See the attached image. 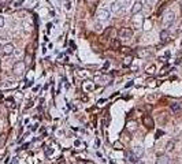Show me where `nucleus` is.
I'll list each match as a JSON object with an SVG mask.
<instances>
[{"mask_svg":"<svg viewBox=\"0 0 182 164\" xmlns=\"http://www.w3.org/2000/svg\"><path fill=\"white\" fill-rule=\"evenodd\" d=\"M174 22H175V14L173 11H167L166 14L162 16V26L164 29L171 28Z\"/></svg>","mask_w":182,"mask_h":164,"instance_id":"f257e3e1","label":"nucleus"},{"mask_svg":"<svg viewBox=\"0 0 182 164\" xmlns=\"http://www.w3.org/2000/svg\"><path fill=\"white\" fill-rule=\"evenodd\" d=\"M25 71H26V63H25V62L18 60V62L14 63V66H12V72H14V75L22 77L25 74Z\"/></svg>","mask_w":182,"mask_h":164,"instance_id":"f03ea898","label":"nucleus"},{"mask_svg":"<svg viewBox=\"0 0 182 164\" xmlns=\"http://www.w3.org/2000/svg\"><path fill=\"white\" fill-rule=\"evenodd\" d=\"M96 18L99 22H106V21L110 19V11L106 10V8H99L97 11H96Z\"/></svg>","mask_w":182,"mask_h":164,"instance_id":"7ed1b4c3","label":"nucleus"},{"mask_svg":"<svg viewBox=\"0 0 182 164\" xmlns=\"http://www.w3.org/2000/svg\"><path fill=\"white\" fill-rule=\"evenodd\" d=\"M121 10H122V1H119V0H114V1H111L110 11L112 12V14H118V12H121Z\"/></svg>","mask_w":182,"mask_h":164,"instance_id":"20e7f679","label":"nucleus"},{"mask_svg":"<svg viewBox=\"0 0 182 164\" xmlns=\"http://www.w3.org/2000/svg\"><path fill=\"white\" fill-rule=\"evenodd\" d=\"M143 124L148 129V130H153V127H155V122L149 115H145L143 118Z\"/></svg>","mask_w":182,"mask_h":164,"instance_id":"39448f33","label":"nucleus"},{"mask_svg":"<svg viewBox=\"0 0 182 164\" xmlns=\"http://www.w3.org/2000/svg\"><path fill=\"white\" fill-rule=\"evenodd\" d=\"M143 0H136L134 3H133V7H131V14L133 15H137L141 10H143Z\"/></svg>","mask_w":182,"mask_h":164,"instance_id":"423d86ee","label":"nucleus"},{"mask_svg":"<svg viewBox=\"0 0 182 164\" xmlns=\"http://www.w3.org/2000/svg\"><path fill=\"white\" fill-rule=\"evenodd\" d=\"M1 51H3V53L6 56H10L14 53V51H15V48H14V44H11V43H8V44H4L3 47H1Z\"/></svg>","mask_w":182,"mask_h":164,"instance_id":"0eeeda50","label":"nucleus"},{"mask_svg":"<svg viewBox=\"0 0 182 164\" xmlns=\"http://www.w3.org/2000/svg\"><path fill=\"white\" fill-rule=\"evenodd\" d=\"M119 36L122 38H131L133 37V30L130 28H122L119 30Z\"/></svg>","mask_w":182,"mask_h":164,"instance_id":"6e6552de","label":"nucleus"},{"mask_svg":"<svg viewBox=\"0 0 182 164\" xmlns=\"http://www.w3.org/2000/svg\"><path fill=\"white\" fill-rule=\"evenodd\" d=\"M136 55L138 56V58H141V59H144V58L151 56V51L148 48H138L136 51Z\"/></svg>","mask_w":182,"mask_h":164,"instance_id":"1a4fd4ad","label":"nucleus"},{"mask_svg":"<svg viewBox=\"0 0 182 164\" xmlns=\"http://www.w3.org/2000/svg\"><path fill=\"white\" fill-rule=\"evenodd\" d=\"M168 40H170V33H168L167 29H163L162 32H160V41L164 44V43H167Z\"/></svg>","mask_w":182,"mask_h":164,"instance_id":"9d476101","label":"nucleus"},{"mask_svg":"<svg viewBox=\"0 0 182 164\" xmlns=\"http://www.w3.org/2000/svg\"><path fill=\"white\" fill-rule=\"evenodd\" d=\"M125 156H126V159L130 161V163H136V161H137V156H136L134 152H131V151H126V152H125Z\"/></svg>","mask_w":182,"mask_h":164,"instance_id":"9b49d317","label":"nucleus"},{"mask_svg":"<svg viewBox=\"0 0 182 164\" xmlns=\"http://www.w3.org/2000/svg\"><path fill=\"white\" fill-rule=\"evenodd\" d=\"M168 163H170V159H168L166 155H160L155 164H168Z\"/></svg>","mask_w":182,"mask_h":164,"instance_id":"f8f14e48","label":"nucleus"},{"mask_svg":"<svg viewBox=\"0 0 182 164\" xmlns=\"http://www.w3.org/2000/svg\"><path fill=\"white\" fill-rule=\"evenodd\" d=\"M133 152H134V155L137 157H143L144 156V148L141 146V145H136V146H134V151H133Z\"/></svg>","mask_w":182,"mask_h":164,"instance_id":"ddd939ff","label":"nucleus"},{"mask_svg":"<svg viewBox=\"0 0 182 164\" xmlns=\"http://www.w3.org/2000/svg\"><path fill=\"white\" fill-rule=\"evenodd\" d=\"M126 127H127V130H129V131H136V130H137V123H136L134 120H129V122H127V124H126Z\"/></svg>","mask_w":182,"mask_h":164,"instance_id":"4468645a","label":"nucleus"},{"mask_svg":"<svg viewBox=\"0 0 182 164\" xmlns=\"http://www.w3.org/2000/svg\"><path fill=\"white\" fill-rule=\"evenodd\" d=\"M171 111L174 112V114H178L181 111V103H174V104H171Z\"/></svg>","mask_w":182,"mask_h":164,"instance_id":"2eb2a0df","label":"nucleus"},{"mask_svg":"<svg viewBox=\"0 0 182 164\" xmlns=\"http://www.w3.org/2000/svg\"><path fill=\"white\" fill-rule=\"evenodd\" d=\"M97 80L103 81L104 84H110V81L112 80V77L111 75H101V77H97Z\"/></svg>","mask_w":182,"mask_h":164,"instance_id":"dca6fc26","label":"nucleus"},{"mask_svg":"<svg viewBox=\"0 0 182 164\" xmlns=\"http://www.w3.org/2000/svg\"><path fill=\"white\" fill-rule=\"evenodd\" d=\"M144 30H151L152 29V22L148 19H144Z\"/></svg>","mask_w":182,"mask_h":164,"instance_id":"f3484780","label":"nucleus"},{"mask_svg":"<svg viewBox=\"0 0 182 164\" xmlns=\"http://www.w3.org/2000/svg\"><path fill=\"white\" fill-rule=\"evenodd\" d=\"M133 63V56L129 55L125 58V62H123V66H130V64Z\"/></svg>","mask_w":182,"mask_h":164,"instance_id":"a211bd4d","label":"nucleus"},{"mask_svg":"<svg viewBox=\"0 0 182 164\" xmlns=\"http://www.w3.org/2000/svg\"><path fill=\"white\" fill-rule=\"evenodd\" d=\"M6 140H7L6 134H0V148H3L4 145H6Z\"/></svg>","mask_w":182,"mask_h":164,"instance_id":"6ab92c4d","label":"nucleus"},{"mask_svg":"<svg viewBox=\"0 0 182 164\" xmlns=\"http://www.w3.org/2000/svg\"><path fill=\"white\" fill-rule=\"evenodd\" d=\"M114 149H116V151H122L123 149V145H122V142H119V141H116L114 144Z\"/></svg>","mask_w":182,"mask_h":164,"instance_id":"aec40b11","label":"nucleus"},{"mask_svg":"<svg viewBox=\"0 0 182 164\" xmlns=\"http://www.w3.org/2000/svg\"><path fill=\"white\" fill-rule=\"evenodd\" d=\"M112 48H114V49L121 48V41H119V40H114V41H112Z\"/></svg>","mask_w":182,"mask_h":164,"instance_id":"412c9836","label":"nucleus"},{"mask_svg":"<svg viewBox=\"0 0 182 164\" xmlns=\"http://www.w3.org/2000/svg\"><path fill=\"white\" fill-rule=\"evenodd\" d=\"M175 146V141H170L168 144H167V151H173Z\"/></svg>","mask_w":182,"mask_h":164,"instance_id":"4be33fe9","label":"nucleus"},{"mask_svg":"<svg viewBox=\"0 0 182 164\" xmlns=\"http://www.w3.org/2000/svg\"><path fill=\"white\" fill-rule=\"evenodd\" d=\"M155 70H156V67H155L153 64H152V66H149V67H146V72H148V74H153Z\"/></svg>","mask_w":182,"mask_h":164,"instance_id":"5701e85b","label":"nucleus"},{"mask_svg":"<svg viewBox=\"0 0 182 164\" xmlns=\"http://www.w3.org/2000/svg\"><path fill=\"white\" fill-rule=\"evenodd\" d=\"M111 30H112V28H108L107 30H106V32H104V37H106V38H107L108 36H110V33H111Z\"/></svg>","mask_w":182,"mask_h":164,"instance_id":"b1692460","label":"nucleus"},{"mask_svg":"<svg viewBox=\"0 0 182 164\" xmlns=\"http://www.w3.org/2000/svg\"><path fill=\"white\" fill-rule=\"evenodd\" d=\"M95 29H96V30H97V32H100V30L103 29V28H101V25H100V22H97V23L95 25Z\"/></svg>","mask_w":182,"mask_h":164,"instance_id":"393cba45","label":"nucleus"},{"mask_svg":"<svg viewBox=\"0 0 182 164\" xmlns=\"http://www.w3.org/2000/svg\"><path fill=\"white\" fill-rule=\"evenodd\" d=\"M24 26H25V32H26V33L30 32V25H29V23H25Z\"/></svg>","mask_w":182,"mask_h":164,"instance_id":"a878e982","label":"nucleus"},{"mask_svg":"<svg viewBox=\"0 0 182 164\" xmlns=\"http://www.w3.org/2000/svg\"><path fill=\"white\" fill-rule=\"evenodd\" d=\"M146 3L149 4V6H153V4L158 3V0H146Z\"/></svg>","mask_w":182,"mask_h":164,"instance_id":"bb28decb","label":"nucleus"},{"mask_svg":"<svg viewBox=\"0 0 182 164\" xmlns=\"http://www.w3.org/2000/svg\"><path fill=\"white\" fill-rule=\"evenodd\" d=\"M3 26H4V18L0 15V29L3 28Z\"/></svg>","mask_w":182,"mask_h":164,"instance_id":"cd10ccee","label":"nucleus"},{"mask_svg":"<svg viewBox=\"0 0 182 164\" xmlns=\"http://www.w3.org/2000/svg\"><path fill=\"white\" fill-rule=\"evenodd\" d=\"M85 89H86V90H91V89H93V86H92V85H86Z\"/></svg>","mask_w":182,"mask_h":164,"instance_id":"c85d7f7f","label":"nucleus"},{"mask_svg":"<svg viewBox=\"0 0 182 164\" xmlns=\"http://www.w3.org/2000/svg\"><path fill=\"white\" fill-rule=\"evenodd\" d=\"M162 134H163V131H158V133H156V138H159Z\"/></svg>","mask_w":182,"mask_h":164,"instance_id":"c756f323","label":"nucleus"},{"mask_svg":"<svg viewBox=\"0 0 182 164\" xmlns=\"http://www.w3.org/2000/svg\"><path fill=\"white\" fill-rule=\"evenodd\" d=\"M18 14H19L21 16H22V15H25V14H26V11H19V12H18Z\"/></svg>","mask_w":182,"mask_h":164,"instance_id":"7c9ffc66","label":"nucleus"},{"mask_svg":"<svg viewBox=\"0 0 182 164\" xmlns=\"http://www.w3.org/2000/svg\"><path fill=\"white\" fill-rule=\"evenodd\" d=\"M77 164H86V161H84V160H79Z\"/></svg>","mask_w":182,"mask_h":164,"instance_id":"2f4dec72","label":"nucleus"},{"mask_svg":"<svg viewBox=\"0 0 182 164\" xmlns=\"http://www.w3.org/2000/svg\"><path fill=\"white\" fill-rule=\"evenodd\" d=\"M179 32H182V22H181V25H179V28H178V33Z\"/></svg>","mask_w":182,"mask_h":164,"instance_id":"473e14b6","label":"nucleus"},{"mask_svg":"<svg viewBox=\"0 0 182 164\" xmlns=\"http://www.w3.org/2000/svg\"><path fill=\"white\" fill-rule=\"evenodd\" d=\"M95 1H96V0H88V3H91V4H92V3H95Z\"/></svg>","mask_w":182,"mask_h":164,"instance_id":"72a5a7b5","label":"nucleus"},{"mask_svg":"<svg viewBox=\"0 0 182 164\" xmlns=\"http://www.w3.org/2000/svg\"><path fill=\"white\" fill-rule=\"evenodd\" d=\"M134 164H144V163H143V161H136Z\"/></svg>","mask_w":182,"mask_h":164,"instance_id":"f704fd0d","label":"nucleus"},{"mask_svg":"<svg viewBox=\"0 0 182 164\" xmlns=\"http://www.w3.org/2000/svg\"><path fill=\"white\" fill-rule=\"evenodd\" d=\"M59 164H66V163H64V160H62V161H59Z\"/></svg>","mask_w":182,"mask_h":164,"instance_id":"c9c22d12","label":"nucleus"},{"mask_svg":"<svg viewBox=\"0 0 182 164\" xmlns=\"http://www.w3.org/2000/svg\"><path fill=\"white\" fill-rule=\"evenodd\" d=\"M0 67H1V60H0Z\"/></svg>","mask_w":182,"mask_h":164,"instance_id":"e433bc0d","label":"nucleus"},{"mask_svg":"<svg viewBox=\"0 0 182 164\" xmlns=\"http://www.w3.org/2000/svg\"><path fill=\"white\" fill-rule=\"evenodd\" d=\"M181 7H182V0H181Z\"/></svg>","mask_w":182,"mask_h":164,"instance_id":"4c0bfd02","label":"nucleus"},{"mask_svg":"<svg viewBox=\"0 0 182 164\" xmlns=\"http://www.w3.org/2000/svg\"><path fill=\"white\" fill-rule=\"evenodd\" d=\"M0 51H1V45H0Z\"/></svg>","mask_w":182,"mask_h":164,"instance_id":"58836bf2","label":"nucleus"}]
</instances>
